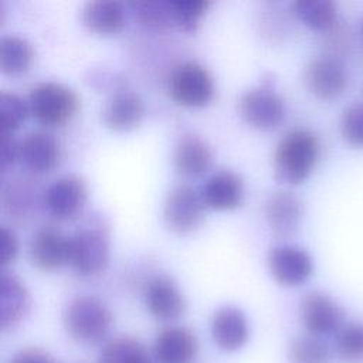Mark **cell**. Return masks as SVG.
Masks as SVG:
<instances>
[{
	"mask_svg": "<svg viewBox=\"0 0 363 363\" xmlns=\"http://www.w3.org/2000/svg\"><path fill=\"white\" fill-rule=\"evenodd\" d=\"M319 157V140L305 128L288 130L277 143L272 167L274 177L284 184H299L309 177Z\"/></svg>",
	"mask_w": 363,
	"mask_h": 363,
	"instance_id": "cell-1",
	"label": "cell"
},
{
	"mask_svg": "<svg viewBox=\"0 0 363 363\" xmlns=\"http://www.w3.org/2000/svg\"><path fill=\"white\" fill-rule=\"evenodd\" d=\"M64 325L72 339L84 345H94L108 335L112 312L102 299L94 295H81L67 305Z\"/></svg>",
	"mask_w": 363,
	"mask_h": 363,
	"instance_id": "cell-2",
	"label": "cell"
},
{
	"mask_svg": "<svg viewBox=\"0 0 363 363\" xmlns=\"http://www.w3.org/2000/svg\"><path fill=\"white\" fill-rule=\"evenodd\" d=\"M28 108L38 123L61 126L75 115L78 96L64 84L54 81L40 82L28 94Z\"/></svg>",
	"mask_w": 363,
	"mask_h": 363,
	"instance_id": "cell-3",
	"label": "cell"
},
{
	"mask_svg": "<svg viewBox=\"0 0 363 363\" xmlns=\"http://www.w3.org/2000/svg\"><path fill=\"white\" fill-rule=\"evenodd\" d=\"M167 89L176 104L187 108H201L214 96V81L204 65L197 61H184L172 69Z\"/></svg>",
	"mask_w": 363,
	"mask_h": 363,
	"instance_id": "cell-4",
	"label": "cell"
},
{
	"mask_svg": "<svg viewBox=\"0 0 363 363\" xmlns=\"http://www.w3.org/2000/svg\"><path fill=\"white\" fill-rule=\"evenodd\" d=\"M108 262L109 242L101 231L82 228L68 237V264L79 275L99 274Z\"/></svg>",
	"mask_w": 363,
	"mask_h": 363,
	"instance_id": "cell-5",
	"label": "cell"
},
{
	"mask_svg": "<svg viewBox=\"0 0 363 363\" xmlns=\"http://www.w3.org/2000/svg\"><path fill=\"white\" fill-rule=\"evenodd\" d=\"M204 201L193 187L180 184L173 187L163 203V220L169 230L177 234L194 231L204 217Z\"/></svg>",
	"mask_w": 363,
	"mask_h": 363,
	"instance_id": "cell-6",
	"label": "cell"
},
{
	"mask_svg": "<svg viewBox=\"0 0 363 363\" xmlns=\"http://www.w3.org/2000/svg\"><path fill=\"white\" fill-rule=\"evenodd\" d=\"M240 113L247 123L261 130L278 128L285 119V102L271 86H257L240 98Z\"/></svg>",
	"mask_w": 363,
	"mask_h": 363,
	"instance_id": "cell-7",
	"label": "cell"
},
{
	"mask_svg": "<svg viewBox=\"0 0 363 363\" xmlns=\"http://www.w3.org/2000/svg\"><path fill=\"white\" fill-rule=\"evenodd\" d=\"M299 318L308 333L315 336L336 335L346 323L342 306L328 294L308 292L299 303Z\"/></svg>",
	"mask_w": 363,
	"mask_h": 363,
	"instance_id": "cell-8",
	"label": "cell"
},
{
	"mask_svg": "<svg viewBox=\"0 0 363 363\" xmlns=\"http://www.w3.org/2000/svg\"><path fill=\"white\" fill-rule=\"evenodd\" d=\"M268 268L272 278L282 286L303 284L313 271V261L308 251L298 245L274 247L268 254Z\"/></svg>",
	"mask_w": 363,
	"mask_h": 363,
	"instance_id": "cell-9",
	"label": "cell"
},
{
	"mask_svg": "<svg viewBox=\"0 0 363 363\" xmlns=\"http://www.w3.org/2000/svg\"><path fill=\"white\" fill-rule=\"evenodd\" d=\"M305 85L319 99L339 96L347 85L345 65L335 57L322 55L313 58L305 68Z\"/></svg>",
	"mask_w": 363,
	"mask_h": 363,
	"instance_id": "cell-10",
	"label": "cell"
},
{
	"mask_svg": "<svg viewBox=\"0 0 363 363\" xmlns=\"http://www.w3.org/2000/svg\"><path fill=\"white\" fill-rule=\"evenodd\" d=\"M145 305L152 316L173 320L183 315L186 299L177 284L169 275H156L145 286Z\"/></svg>",
	"mask_w": 363,
	"mask_h": 363,
	"instance_id": "cell-11",
	"label": "cell"
},
{
	"mask_svg": "<svg viewBox=\"0 0 363 363\" xmlns=\"http://www.w3.org/2000/svg\"><path fill=\"white\" fill-rule=\"evenodd\" d=\"M86 184L75 174L55 179L44 193V204L50 214L65 220L74 217L85 204Z\"/></svg>",
	"mask_w": 363,
	"mask_h": 363,
	"instance_id": "cell-12",
	"label": "cell"
},
{
	"mask_svg": "<svg viewBox=\"0 0 363 363\" xmlns=\"http://www.w3.org/2000/svg\"><path fill=\"white\" fill-rule=\"evenodd\" d=\"M210 332L218 349L235 352L241 349L250 337L248 319L237 306H221L211 316Z\"/></svg>",
	"mask_w": 363,
	"mask_h": 363,
	"instance_id": "cell-13",
	"label": "cell"
},
{
	"mask_svg": "<svg viewBox=\"0 0 363 363\" xmlns=\"http://www.w3.org/2000/svg\"><path fill=\"white\" fill-rule=\"evenodd\" d=\"M197 353V336L184 326H167L157 333L153 342V354L157 363H193Z\"/></svg>",
	"mask_w": 363,
	"mask_h": 363,
	"instance_id": "cell-14",
	"label": "cell"
},
{
	"mask_svg": "<svg viewBox=\"0 0 363 363\" xmlns=\"http://www.w3.org/2000/svg\"><path fill=\"white\" fill-rule=\"evenodd\" d=\"M265 217L269 230L275 237H291L299 227L302 218V203L291 191H274L265 201Z\"/></svg>",
	"mask_w": 363,
	"mask_h": 363,
	"instance_id": "cell-15",
	"label": "cell"
},
{
	"mask_svg": "<svg viewBox=\"0 0 363 363\" xmlns=\"http://www.w3.org/2000/svg\"><path fill=\"white\" fill-rule=\"evenodd\" d=\"M30 259L41 271H54L68 264V237L51 227L40 228L30 241Z\"/></svg>",
	"mask_w": 363,
	"mask_h": 363,
	"instance_id": "cell-16",
	"label": "cell"
},
{
	"mask_svg": "<svg viewBox=\"0 0 363 363\" xmlns=\"http://www.w3.org/2000/svg\"><path fill=\"white\" fill-rule=\"evenodd\" d=\"M201 199L206 206L216 210H234L244 199L242 179L231 170L213 173L201 189Z\"/></svg>",
	"mask_w": 363,
	"mask_h": 363,
	"instance_id": "cell-17",
	"label": "cell"
},
{
	"mask_svg": "<svg viewBox=\"0 0 363 363\" xmlns=\"http://www.w3.org/2000/svg\"><path fill=\"white\" fill-rule=\"evenodd\" d=\"M20 159L27 169L35 173L50 172L58 163L60 145L48 132H28L20 142Z\"/></svg>",
	"mask_w": 363,
	"mask_h": 363,
	"instance_id": "cell-18",
	"label": "cell"
},
{
	"mask_svg": "<svg viewBox=\"0 0 363 363\" xmlns=\"http://www.w3.org/2000/svg\"><path fill=\"white\" fill-rule=\"evenodd\" d=\"M213 162V150L210 145L194 133H186L179 138L173 163L176 170L187 177H196L204 174Z\"/></svg>",
	"mask_w": 363,
	"mask_h": 363,
	"instance_id": "cell-19",
	"label": "cell"
},
{
	"mask_svg": "<svg viewBox=\"0 0 363 363\" xmlns=\"http://www.w3.org/2000/svg\"><path fill=\"white\" fill-rule=\"evenodd\" d=\"M145 116V104L142 98L130 91H121L111 96L104 109L102 119L105 125L118 132L136 128Z\"/></svg>",
	"mask_w": 363,
	"mask_h": 363,
	"instance_id": "cell-20",
	"label": "cell"
},
{
	"mask_svg": "<svg viewBox=\"0 0 363 363\" xmlns=\"http://www.w3.org/2000/svg\"><path fill=\"white\" fill-rule=\"evenodd\" d=\"M28 292L21 279L3 269L0 277V326L3 330L14 328L27 313Z\"/></svg>",
	"mask_w": 363,
	"mask_h": 363,
	"instance_id": "cell-21",
	"label": "cell"
},
{
	"mask_svg": "<svg viewBox=\"0 0 363 363\" xmlns=\"http://www.w3.org/2000/svg\"><path fill=\"white\" fill-rule=\"evenodd\" d=\"M81 18L84 26L98 34L119 33L126 21L125 6L113 0L88 1L82 7Z\"/></svg>",
	"mask_w": 363,
	"mask_h": 363,
	"instance_id": "cell-22",
	"label": "cell"
},
{
	"mask_svg": "<svg viewBox=\"0 0 363 363\" xmlns=\"http://www.w3.org/2000/svg\"><path fill=\"white\" fill-rule=\"evenodd\" d=\"M34 58L33 45L20 35H4L0 40V69L7 75L26 72Z\"/></svg>",
	"mask_w": 363,
	"mask_h": 363,
	"instance_id": "cell-23",
	"label": "cell"
},
{
	"mask_svg": "<svg viewBox=\"0 0 363 363\" xmlns=\"http://www.w3.org/2000/svg\"><path fill=\"white\" fill-rule=\"evenodd\" d=\"M99 363H150V353L132 336H118L105 343Z\"/></svg>",
	"mask_w": 363,
	"mask_h": 363,
	"instance_id": "cell-24",
	"label": "cell"
},
{
	"mask_svg": "<svg viewBox=\"0 0 363 363\" xmlns=\"http://www.w3.org/2000/svg\"><path fill=\"white\" fill-rule=\"evenodd\" d=\"M129 6L132 9V13L136 21L147 30L162 31L176 26L172 1L145 0V1H132L129 3Z\"/></svg>",
	"mask_w": 363,
	"mask_h": 363,
	"instance_id": "cell-25",
	"label": "cell"
},
{
	"mask_svg": "<svg viewBox=\"0 0 363 363\" xmlns=\"http://www.w3.org/2000/svg\"><path fill=\"white\" fill-rule=\"evenodd\" d=\"M291 9L298 20L313 30H328L336 21V4L330 0H296Z\"/></svg>",
	"mask_w": 363,
	"mask_h": 363,
	"instance_id": "cell-26",
	"label": "cell"
},
{
	"mask_svg": "<svg viewBox=\"0 0 363 363\" xmlns=\"http://www.w3.org/2000/svg\"><path fill=\"white\" fill-rule=\"evenodd\" d=\"M333 350L340 363H363V322H347L335 335Z\"/></svg>",
	"mask_w": 363,
	"mask_h": 363,
	"instance_id": "cell-27",
	"label": "cell"
},
{
	"mask_svg": "<svg viewBox=\"0 0 363 363\" xmlns=\"http://www.w3.org/2000/svg\"><path fill=\"white\" fill-rule=\"evenodd\" d=\"M289 363H330L332 352L328 343L315 335H299L288 349Z\"/></svg>",
	"mask_w": 363,
	"mask_h": 363,
	"instance_id": "cell-28",
	"label": "cell"
},
{
	"mask_svg": "<svg viewBox=\"0 0 363 363\" xmlns=\"http://www.w3.org/2000/svg\"><path fill=\"white\" fill-rule=\"evenodd\" d=\"M30 113L28 102L9 91L0 92V133H13Z\"/></svg>",
	"mask_w": 363,
	"mask_h": 363,
	"instance_id": "cell-29",
	"label": "cell"
},
{
	"mask_svg": "<svg viewBox=\"0 0 363 363\" xmlns=\"http://www.w3.org/2000/svg\"><path fill=\"white\" fill-rule=\"evenodd\" d=\"M210 4L207 0H173L172 9L176 27L186 33H194Z\"/></svg>",
	"mask_w": 363,
	"mask_h": 363,
	"instance_id": "cell-30",
	"label": "cell"
},
{
	"mask_svg": "<svg viewBox=\"0 0 363 363\" xmlns=\"http://www.w3.org/2000/svg\"><path fill=\"white\" fill-rule=\"evenodd\" d=\"M343 139L353 146H363V102L349 105L340 116Z\"/></svg>",
	"mask_w": 363,
	"mask_h": 363,
	"instance_id": "cell-31",
	"label": "cell"
},
{
	"mask_svg": "<svg viewBox=\"0 0 363 363\" xmlns=\"http://www.w3.org/2000/svg\"><path fill=\"white\" fill-rule=\"evenodd\" d=\"M0 167L6 172L20 159V142H17L13 133H0Z\"/></svg>",
	"mask_w": 363,
	"mask_h": 363,
	"instance_id": "cell-32",
	"label": "cell"
},
{
	"mask_svg": "<svg viewBox=\"0 0 363 363\" xmlns=\"http://www.w3.org/2000/svg\"><path fill=\"white\" fill-rule=\"evenodd\" d=\"M0 237H1V264L7 265L10 262H13L17 257L18 252V240L16 233L3 225L1 231H0Z\"/></svg>",
	"mask_w": 363,
	"mask_h": 363,
	"instance_id": "cell-33",
	"label": "cell"
},
{
	"mask_svg": "<svg viewBox=\"0 0 363 363\" xmlns=\"http://www.w3.org/2000/svg\"><path fill=\"white\" fill-rule=\"evenodd\" d=\"M11 363H55V360L43 349L26 347L13 356Z\"/></svg>",
	"mask_w": 363,
	"mask_h": 363,
	"instance_id": "cell-34",
	"label": "cell"
},
{
	"mask_svg": "<svg viewBox=\"0 0 363 363\" xmlns=\"http://www.w3.org/2000/svg\"><path fill=\"white\" fill-rule=\"evenodd\" d=\"M360 31H362V35H363V20H362V24H360Z\"/></svg>",
	"mask_w": 363,
	"mask_h": 363,
	"instance_id": "cell-35",
	"label": "cell"
}]
</instances>
